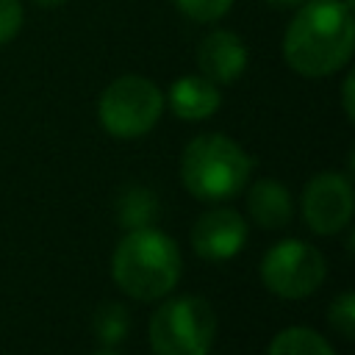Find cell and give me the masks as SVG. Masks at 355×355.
I'll list each match as a JSON object with an SVG mask.
<instances>
[{"mask_svg": "<svg viewBox=\"0 0 355 355\" xmlns=\"http://www.w3.org/2000/svg\"><path fill=\"white\" fill-rule=\"evenodd\" d=\"M36 6H44V8H55V6H61L64 0H33Z\"/></svg>", "mask_w": 355, "mask_h": 355, "instance_id": "20", "label": "cell"}, {"mask_svg": "<svg viewBox=\"0 0 355 355\" xmlns=\"http://www.w3.org/2000/svg\"><path fill=\"white\" fill-rule=\"evenodd\" d=\"M22 3L19 0H0V44L11 42L22 28Z\"/></svg>", "mask_w": 355, "mask_h": 355, "instance_id": "17", "label": "cell"}, {"mask_svg": "<svg viewBox=\"0 0 355 355\" xmlns=\"http://www.w3.org/2000/svg\"><path fill=\"white\" fill-rule=\"evenodd\" d=\"M216 336V313L202 297H172L150 316L155 355H208Z\"/></svg>", "mask_w": 355, "mask_h": 355, "instance_id": "4", "label": "cell"}, {"mask_svg": "<svg viewBox=\"0 0 355 355\" xmlns=\"http://www.w3.org/2000/svg\"><path fill=\"white\" fill-rule=\"evenodd\" d=\"M261 280L272 294L283 300H302L322 286L324 258L316 247L300 239L277 241L261 258Z\"/></svg>", "mask_w": 355, "mask_h": 355, "instance_id": "6", "label": "cell"}, {"mask_svg": "<svg viewBox=\"0 0 355 355\" xmlns=\"http://www.w3.org/2000/svg\"><path fill=\"white\" fill-rule=\"evenodd\" d=\"M302 219L319 236L344 230L352 219V183L338 172H319L302 189Z\"/></svg>", "mask_w": 355, "mask_h": 355, "instance_id": "7", "label": "cell"}, {"mask_svg": "<svg viewBox=\"0 0 355 355\" xmlns=\"http://www.w3.org/2000/svg\"><path fill=\"white\" fill-rule=\"evenodd\" d=\"M164 103H169L175 116L186 122H200L216 114L222 94L219 86L205 75H183L169 86V97Z\"/></svg>", "mask_w": 355, "mask_h": 355, "instance_id": "10", "label": "cell"}, {"mask_svg": "<svg viewBox=\"0 0 355 355\" xmlns=\"http://www.w3.org/2000/svg\"><path fill=\"white\" fill-rule=\"evenodd\" d=\"M200 72L219 83H233L247 69V44L233 31H211L197 44Z\"/></svg>", "mask_w": 355, "mask_h": 355, "instance_id": "9", "label": "cell"}, {"mask_svg": "<svg viewBox=\"0 0 355 355\" xmlns=\"http://www.w3.org/2000/svg\"><path fill=\"white\" fill-rule=\"evenodd\" d=\"M111 275L128 297L153 302L175 288L180 277V250L166 233L150 225L133 227L114 250Z\"/></svg>", "mask_w": 355, "mask_h": 355, "instance_id": "2", "label": "cell"}, {"mask_svg": "<svg viewBox=\"0 0 355 355\" xmlns=\"http://www.w3.org/2000/svg\"><path fill=\"white\" fill-rule=\"evenodd\" d=\"M97 355H116V352H108V349H105V352H97Z\"/></svg>", "mask_w": 355, "mask_h": 355, "instance_id": "21", "label": "cell"}, {"mask_svg": "<svg viewBox=\"0 0 355 355\" xmlns=\"http://www.w3.org/2000/svg\"><path fill=\"white\" fill-rule=\"evenodd\" d=\"M252 158L233 139L222 133L194 136L180 158V178L191 197L202 202H222L236 197L250 180Z\"/></svg>", "mask_w": 355, "mask_h": 355, "instance_id": "3", "label": "cell"}, {"mask_svg": "<svg viewBox=\"0 0 355 355\" xmlns=\"http://www.w3.org/2000/svg\"><path fill=\"white\" fill-rule=\"evenodd\" d=\"M266 355H336V349L311 327H286L272 338Z\"/></svg>", "mask_w": 355, "mask_h": 355, "instance_id": "12", "label": "cell"}, {"mask_svg": "<svg viewBox=\"0 0 355 355\" xmlns=\"http://www.w3.org/2000/svg\"><path fill=\"white\" fill-rule=\"evenodd\" d=\"M128 324H130V316L119 302H105L94 313V333L103 344H119L128 333Z\"/></svg>", "mask_w": 355, "mask_h": 355, "instance_id": "14", "label": "cell"}, {"mask_svg": "<svg viewBox=\"0 0 355 355\" xmlns=\"http://www.w3.org/2000/svg\"><path fill=\"white\" fill-rule=\"evenodd\" d=\"M172 3L178 6L180 14H186L194 22H216L233 6V0H172Z\"/></svg>", "mask_w": 355, "mask_h": 355, "instance_id": "15", "label": "cell"}, {"mask_svg": "<svg viewBox=\"0 0 355 355\" xmlns=\"http://www.w3.org/2000/svg\"><path fill=\"white\" fill-rule=\"evenodd\" d=\"M283 36L286 64L305 78H324L341 69L355 44L349 0H305L297 6Z\"/></svg>", "mask_w": 355, "mask_h": 355, "instance_id": "1", "label": "cell"}, {"mask_svg": "<svg viewBox=\"0 0 355 355\" xmlns=\"http://www.w3.org/2000/svg\"><path fill=\"white\" fill-rule=\"evenodd\" d=\"M247 241L244 216L233 208L205 211L191 227V247L205 261H227Z\"/></svg>", "mask_w": 355, "mask_h": 355, "instance_id": "8", "label": "cell"}, {"mask_svg": "<svg viewBox=\"0 0 355 355\" xmlns=\"http://www.w3.org/2000/svg\"><path fill=\"white\" fill-rule=\"evenodd\" d=\"M352 83H355V78H352V75H347V80H344V86H341V100H344V114H347V119H355V105H352Z\"/></svg>", "mask_w": 355, "mask_h": 355, "instance_id": "18", "label": "cell"}, {"mask_svg": "<svg viewBox=\"0 0 355 355\" xmlns=\"http://www.w3.org/2000/svg\"><path fill=\"white\" fill-rule=\"evenodd\" d=\"M247 208H250V216L258 227L263 230H280L291 222V214H294V205H291V194L283 183L277 180H258L250 194H247Z\"/></svg>", "mask_w": 355, "mask_h": 355, "instance_id": "11", "label": "cell"}, {"mask_svg": "<svg viewBox=\"0 0 355 355\" xmlns=\"http://www.w3.org/2000/svg\"><path fill=\"white\" fill-rule=\"evenodd\" d=\"M158 216V197L141 186H130L119 197V222L133 230V227H147Z\"/></svg>", "mask_w": 355, "mask_h": 355, "instance_id": "13", "label": "cell"}, {"mask_svg": "<svg viewBox=\"0 0 355 355\" xmlns=\"http://www.w3.org/2000/svg\"><path fill=\"white\" fill-rule=\"evenodd\" d=\"M161 114L164 94L144 75H122L111 80L97 103L100 125L116 139H136L150 133Z\"/></svg>", "mask_w": 355, "mask_h": 355, "instance_id": "5", "label": "cell"}, {"mask_svg": "<svg viewBox=\"0 0 355 355\" xmlns=\"http://www.w3.org/2000/svg\"><path fill=\"white\" fill-rule=\"evenodd\" d=\"M266 3H272V6H277V8H297V6H302L305 0H266Z\"/></svg>", "mask_w": 355, "mask_h": 355, "instance_id": "19", "label": "cell"}, {"mask_svg": "<svg viewBox=\"0 0 355 355\" xmlns=\"http://www.w3.org/2000/svg\"><path fill=\"white\" fill-rule=\"evenodd\" d=\"M327 322L344 336V338H352L355 336V297L352 291H344L327 311Z\"/></svg>", "mask_w": 355, "mask_h": 355, "instance_id": "16", "label": "cell"}]
</instances>
